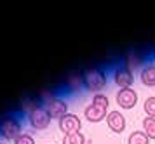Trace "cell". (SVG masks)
Wrapping results in <instances>:
<instances>
[{"mask_svg": "<svg viewBox=\"0 0 155 144\" xmlns=\"http://www.w3.org/2000/svg\"><path fill=\"white\" fill-rule=\"evenodd\" d=\"M82 76H84V89L92 92V94H101V90L105 89L106 83H108L106 71L99 66L82 71Z\"/></svg>", "mask_w": 155, "mask_h": 144, "instance_id": "obj_2", "label": "cell"}, {"mask_svg": "<svg viewBox=\"0 0 155 144\" xmlns=\"http://www.w3.org/2000/svg\"><path fill=\"white\" fill-rule=\"evenodd\" d=\"M106 125H108V129L113 134H122L124 129H126V117H124V113H120L119 110L108 111V115H106Z\"/></svg>", "mask_w": 155, "mask_h": 144, "instance_id": "obj_8", "label": "cell"}, {"mask_svg": "<svg viewBox=\"0 0 155 144\" xmlns=\"http://www.w3.org/2000/svg\"><path fill=\"white\" fill-rule=\"evenodd\" d=\"M63 144H85V137L82 132H75V134H68L63 137Z\"/></svg>", "mask_w": 155, "mask_h": 144, "instance_id": "obj_16", "label": "cell"}, {"mask_svg": "<svg viewBox=\"0 0 155 144\" xmlns=\"http://www.w3.org/2000/svg\"><path fill=\"white\" fill-rule=\"evenodd\" d=\"M115 101L120 108L124 110H133L134 106L138 104V92L131 87V89H119L117 96H115Z\"/></svg>", "mask_w": 155, "mask_h": 144, "instance_id": "obj_7", "label": "cell"}, {"mask_svg": "<svg viewBox=\"0 0 155 144\" xmlns=\"http://www.w3.org/2000/svg\"><path fill=\"white\" fill-rule=\"evenodd\" d=\"M143 111L147 113V117L155 118V96H150V97L145 99V103H143Z\"/></svg>", "mask_w": 155, "mask_h": 144, "instance_id": "obj_17", "label": "cell"}, {"mask_svg": "<svg viewBox=\"0 0 155 144\" xmlns=\"http://www.w3.org/2000/svg\"><path fill=\"white\" fill-rule=\"evenodd\" d=\"M58 127H59V130L63 132L64 136H68V134L80 132L82 122H80V118H78L75 113H68V115H64L61 120H58Z\"/></svg>", "mask_w": 155, "mask_h": 144, "instance_id": "obj_6", "label": "cell"}, {"mask_svg": "<svg viewBox=\"0 0 155 144\" xmlns=\"http://www.w3.org/2000/svg\"><path fill=\"white\" fill-rule=\"evenodd\" d=\"M23 134V118L19 113H7L0 118V139L16 141Z\"/></svg>", "mask_w": 155, "mask_h": 144, "instance_id": "obj_1", "label": "cell"}, {"mask_svg": "<svg viewBox=\"0 0 155 144\" xmlns=\"http://www.w3.org/2000/svg\"><path fill=\"white\" fill-rule=\"evenodd\" d=\"M145 57H143V54L141 52H138V50H134V49H131L129 52L126 54V57H124V66L126 68H129L131 71L136 68H143L145 64Z\"/></svg>", "mask_w": 155, "mask_h": 144, "instance_id": "obj_11", "label": "cell"}, {"mask_svg": "<svg viewBox=\"0 0 155 144\" xmlns=\"http://www.w3.org/2000/svg\"><path fill=\"white\" fill-rule=\"evenodd\" d=\"M44 144H49V142H44Z\"/></svg>", "mask_w": 155, "mask_h": 144, "instance_id": "obj_22", "label": "cell"}, {"mask_svg": "<svg viewBox=\"0 0 155 144\" xmlns=\"http://www.w3.org/2000/svg\"><path fill=\"white\" fill-rule=\"evenodd\" d=\"M140 80L147 87H155V62H147L140 73Z\"/></svg>", "mask_w": 155, "mask_h": 144, "instance_id": "obj_12", "label": "cell"}, {"mask_svg": "<svg viewBox=\"0 0 155 144\" xmlns=\"http://www.w3.org/2000/svg\"><path fill=\"white\" fill-rule=\"evenodd\" d=\"M106 115H108V110H103L99 106H94V104H89L84 110V118L91 123H99L106 120Z\"/></svg>", "mask_w": 155, "mask_h": 144, "instance_id": "obj_9", "label": "cell"}, {"mask_svg": "<svg viewBox=\"0 0 155 144\" xmlns=\"http://www.w3.org/2000/svg\"><path fill=\"white\" fill-rule=\"evenodd\" d=\"M26 120H28L31 129H35V130H45L51 125V122H52V117L49 115V111L45 110L44 106H40L35 111H31L30 115H26Z\"/></svg>", "mask_w": 155, "mask_h": 144, "instance_id": "obj_3", "label": "cell"}, {"mask_svg": "<svg viewBox=\"0 0 155 144\" xmlns=\"http://www.w3.org/2000/svg\"><path fill=\"white\" fill-rule=\"evenodd\" d=\"M127 144H150V139L147 137V134L143 130H134L127 137Z\"/></svg>", "mask_w": 155, "mask_h": 144, "instance_id": "obj_15", "label": "cell"}, {"mask_svg": "<svg viewBox=\"0 0 155 144\" xmlns=\"http://www.w3.org/2000/svg\"><path fill=\"white\" fill-rule=\"evenodd\" d=\"M84 89V76L82 73H71L68 75V78L64 80V90L71 92V94H77Z\"/></svg>", "mask_w": 155, "mask_h": 144, "instance_id": "obj_10", "label": "cell"}, {"mask_svg": "<svg viewBox=\"0 0 155 144\" xmlns=\"http://www.w3.org/2000/svg\"><path fill=\"white\" fill-rule=\"evenodd\" d=\"M91 104H94V106H99V108H103V110H108L110 99H108L105 94H94V96H92Z\"/></svg>", "mask_w": 155, "mask_h": 144, "instance_id": "obj_18", "label": "cell"}, {"mask_svg": "<svg viewBox=\"0 0 155 144\" xmlns=\"http://www.w3.org/2000/svg\"><path fill=\"white\" fill-rule=\"evenodd\" d=\"M0 144H5V142H4V141H2V139H0Z\"/></svg>", "mask_w": 155, "mask_h": 144, "instance_id": "obj_20", "label": "cell"}, {"mask_svg": "<svg viewBox=\"0 0 155 144\" xmlns=\"http://www.w3.org/2000/svg\"><path fill=\"white\" fill-rule=\"evenodd\" d=\"M40 106H42V104H40L38 99H35V97H25L21 101V113L30 115L31 111H35L37 108H40Z\"/></svg>", "mask_w": 155, "mask_h": 144, "instance_id": "obj_13", "label": "cell"}, {"mask_svg": "<svg viewBox=\"0 0 155 144\" xmlns=\"http://www.w3.org/2000/svg\"><path fill=\"white\" fill-rule=\"evenodd\" d=\"M153 62H155V56H153Z\"/></svg>", "mask_w": 155, "mask_h": 144, "instance_id": "obj_21", "label": "cell"}, {"mask_svg": "<svg viewBox=\"0 0 155 144\" xmlns=\"http://www.w3.org/2000/svg\"><path fill=\"white\" fill-rule=\"evenodd\" d=\"M112 80L119 89H131V85L134 83V73L124 64H119L112 71Z\"/></svg>", "mask_w": 155, "mask_h": 144, "instance_id": "obj_4", "label": "cell"}, {"mask_svg": "<svg viewBox=\"0 0 155 144\" xmlns=\"http://www.w3.org/2000/svg\"><path fill=\"white\" fill-rule=\"evenodd\" d=\"M44 108L49 111V115L54 120H61L64 115H68V103L61 96H54L52 99H49L47 103L44 104Z\"/></svg>", "mask_w": 155, "mask_h": 144, "instance_id": "obj_5", "label": "cell"}, {"mask_svg": "<svg viewBox=\"0 0 155 144\" xmlns=\"http://www.w3.org/2000/svg\"><path fill=\"white\" fill-rule=\"evenodd\" d=\"M143 132L147 134L150 141H155V118L145 117L143 118Z\"/></svg>", "mask_w": 155, "mask_h": 144, "instance_id": "obj_14", "label": "cell"}, {"mask_svg": "<svg viewBox=\"0 0 155 144\" xmlns=\"http://www.w3.org/2000/svg\"><path fill=\"white\" fill-rule=\"evenodd\" d=\"M14 144H35V139L31 134H26V132H23L19 137L14 141Z\"/></svg>", "mask_w": 155, "mask_h": 144, "instance_id": "obj_19", "label": "cell"}]
</instances>
